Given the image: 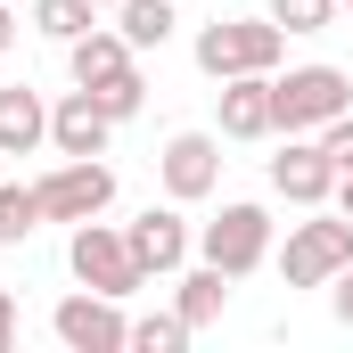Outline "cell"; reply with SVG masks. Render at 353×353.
<instances>
[{
  "label": "cell",
  "instance_id": "obj_1",
  "mask_svg": "<svg viewBox=\"0 0 353 353\" xmlns=\"http://www.w3.org/2000/svg\"><path fill=\"white\" fill-rule=\"evenodd\" d=\"M279 50H288V25H271V17H214V25H197V66L214 83L279 74Z\"/></svg>",
  "mask_w": 353,
  "mask_h": 353
},
{
  "label": "cell",
  "instance_id": "obj_2",
  "mask_svg": "<svg viewBox=\"0 0 353 353\" xmlns=\"http://www.w3.org/2000/svg\"><path fill=\"white\" fill-rule=\"evenodd\" d=\"M353 107V74L345 66H288L271 74V123L279 132H321Z\"/></svg>",
  "mask_w": 353,
  "mask_h": 353
},
{
  "label": "cell",
  "instance_id": "obj_3",
  "mask_svg": "<svg viewBox=\"0 0 353 353\" xmlns=\"http://www.w3.org/2000/svg\"><path fill=\"white\" fill-rule=\"evenodd\" d=\"M66 271L83 279V288H99V296H140L148 288V271L132 263V239L115 230V222H74V239H66Z\"/></svg>",
  "mask_w": 353,
  "mask_h": 353
},
{
  "label": "cell",
  "instance_id": "obj_4",
  "mask_svg": "<svg viewBox=\"0 0 353 353\" xmlns=\"http://www.w3.org/2000/svg\"><path fill=\"white\" fill-rule=\"evenodd\" d=\"M345 263H353V222L345 214L288 222V247H279V279H288V288H329Z\"/></svg>",
  "mask_w": 353,
  "mask_h": 353
},
{
  "label": "cell",
  "instance_id": "obj_5",
  "mask_svg": "<svg viewBox=\"0 0 353 353\" xmlns=\"http://www.w3.org/2000/svg\"><path fill=\"white\" fill-rule=\"evenodd\" d=\"M197 255H205V263H222L230 279L263 271V263H271V214H263V205H247V197H239V205H222V214L197 230Z\"/></svg>",
  "mask_w": 353,
  "mask_h": 353
},
{
  "label": "cell",
  "instance_id": "obj_6",
  "mask_svg": "<svg viewBox=\"0 0 353 353\" xmlns=\"http://www.w3.org/2000/svg\"><path fill=\"white\" fill-rule=\"evenodd\" d=\"M33 197H41V222H90V214L115 205V173L99 157H66L58 173L33 181Z\"/></svg>",
  "mask_w": 353,
  "mask_h": 353
},
{
  "label": "cell",
  "instance_id": "obj_7",
  "mask_svg": "<svg viewBox=\"0 0 353 353\" xmlns=\"http://www.w3.org/2000/svg\"><path fill=\"white\" fill-rule=\"evenodd\" d=\"M50 329H58V345H66V353H123V345H132L123 296H99V288L66 296V304L50 312Z\"/></svg>",
  "mask_w": 353,
  "mask_h": 353
},
{
  "label": "cell",
  "instance_id": "obj_8",
  "mask_svg": "<svg viewBox=\"0 0 353 353\" xmlns=\"http://www.w3.org/2000/svg\"><path fill=\"white\" fill-rule=\"evenodd\" d=\"M157 173H165V197H173V205L214 197V189H222V132H173L165 157H157Z\"/></svg>",
  "mask_w": 353,
  "mask_h": 353
},
{
  "label": "cell",
  "instance_id": "obj_9",
  "mask_svg": "<svg viewBox=\"0 0 353 353\" xmlns=\"http://www.w3.org/2000/svg\"><path fill=\"white\" fill-rule=\"evenodd\" d=\"M271 189H279L288 205H312V214L337 197V165H329L321 132H288V148L271 157Z\"/></svg>",
  "mask_w": 353,
  "mask_h": 353
},
{
  "label": "cell",
  "instance_id": "obj_10",
  "mask_svg": "<svg viewBox=\"0 0 353 353\" xmlns=\"http://www.w3.org/2000/svg\"><path fill=\"white\" fill-rule=\"evenodd\" d=\"M123 239H132V263L148 271V279H173L189 263V222H181L173 205H148L140 222H123Z\"/></svg>",
  "mask_w": 353,
  "mask_h": 353
},
{
  "label": "cell",
  "instance_id": "obj_11",
  "mask_svg": "<svg viewBox=\"0 0 353 353\" xmlns=\"http://www.w3.org/2000/svg\"><path fill=\"white\" fill-rule=\"evenodd\" d=\"M107 132H115V115H107L83 83L50 107V148H58V157H107Z\"/></svg>",
  "mask_w": 353,
  "mask_h": 353
},
{
  "label": "cell",
  "instance_id": "obj_12",
  "mask_svg": "<svg viewBox=\"0 0 353 353\" xmlns=\"http://www.w3.org/2000/svg\"><path fill=\"white\" fill-rule=\"evenodd\" d=\"M271 74H230L222 83V140H271Z\"/></svg>",
  "mask_w": 353,
  "mask_h": 353
},
{
  "label": "cell",
  "instance_id": "obj_13",
  "mask_svg": "<svg viewBox=\"0 0 353 353\" xmlns=\"http://www.w3.org/2000/svg\"><path fill=\"white\" fill-rule=\"evenodd\" d=\"M50 140V107L33 83H0V157H33Z\"/></svg>",
  "mask_w": 353,
  "mask_h": 353
},
{
  "label": "cell",
  "instance_id": "obj_14",
  "mask_svg": "<svg viewBox=\"0 0 353 353\" xmlns=\"http://www.w3.org/2000/svg\"><path fill=\"white\" fill-rule=\"evenodd\" d=\"M132 58H140V50H132L115 25H90V33L66 41V74H74V83H107V74H123Z\"/></svg>",
  "mask_w": 353,
  "mask_h": 353
},
{
  "label": "cell",
  "instance_id": "obj_15",
  "mask_svg": "<svg viewBox=\"0 0 353 353\" xmlns=\"http://www.w3.org/2000/svg\"><path fill=\"white\" fill-rule=\"evenodd\" d=\"M222 304H230V271H222V263H197V271H181V296H173V312L189 321V329H214V321H222Z\"/></svg>",
  "mask_w": 353,
  "mask_h": 353
},
{
  "label": "cell",
  "instance_id": "obj_16",
  "mask_svg": "<svg viewBox=\"0 0 353 353\" xmlns=\"http://www.w3.org/2000/svg\"><path fill=\"white\" fill-rule=\"evenodd\" d=\"M115 33L132 50H165L173 41V0H115Z\"/></svg>",
  "mask_w": 353,
  "mask_h": 353
},
{
  "label": "cell",
  "instance_id": "obj_17",
  "mask_svg": "<svg viewBox=\"0 0 353 353\" xmlns=\"http://www.w3.org/2000/svg\"><path fill=\"white\" fill-rule=\"evenodd\" d=\"M33 230H41V197L25 181H0V247H25Z\"/></svg>",
  "mask_w": 353,
  "mask_h": 353
},
{
  "label": "cell",
  "instance_id": "obj_18",
  "mask_svg": "<svg viewBox=\"0 0 353 353\" xmlns=\"http://www.w3.org/2000/svg\"><path fill=\"white\" fill-rule=\"evenodd\" d=\"M99 25V0H33V33H50V41H74Z\"/></svg>",
  "mask_w": 353,
  "mask_h": 353
},
{
  "label": "cell",
  "instance_id": "obj_19",
  "mask_svg": "<svg viewBox=\"0 0 353 353\" xmlns=\"http://www.w3.org/2000/svg\"><path fill=\"white\" fill-rule=\"evenodd\" d=\"M83 90L107 107V115H115V123H132V115L148 107V83H140V66H123V74H107V83H83Z\"/></svg>",
  "mask_w": 353,
  "mask_h": 353
},
{
  "label": "cell",
  "instance_id": "obj_20",
  "mask_svg": "<svg viewBox=\"0 0 353 353\" xmlns=\"http://www.w3.org/2000/svg\"><path fill=\"white\" fill-rule=\"evenodd\" d=\"M189 337H197V329H189L181 312H148V321H132V345H140V353H181Z\"/></svg>",
  "mask_w": 353,
  "mask_h": 353
},
{
  "label": "cell",
  "instance_id": "obj_21",
  "mask_svg": "<svg viewBox=\"0 0 353 353\" xmlns=\"http://www.w3.org/2000/svg\"><path fill=\"white\" fill-rule=\"evenodd\" d=\"M263 17H271V25H288V33H321V25L337 17V0H271Z\"/></svg>",
  "mask_w": 353,
  "mask_h": 353
},
{
  "label": "cell",
  "instance_id": "obj_22",
  "mask_svg": "<svg viewBox=\"0 0 353 353\" xmlns=\"http://www.w3.org/2000/svg\"><path fill=\"white\" fill-rule=\"evenodd\" d=\"M321 148H329V165H337V173H353V107L337 115V123H321Z\"/></svg>",
  "mask_w": 353,
  "mask_h": 353
},
{
  "label": "cell",
  "instance_id": "obj_23",
  "mask_svg": "<svg viewBox=\"0 0 353 353\" xmlns=\"http://www.w3.org/2000/svg\"><path fill=\"white\" fill-rule=\"evenodd\" d=\"M329 304H337V321H345V329H353V263L337 271V279H329Z\"/></svg>",
  "mask_w": 353,
  "mask_h": 353
},
{
  "label": "cell",
  "instance_id": "obj_24",
  "mask_svg": "<svg viewBox=\"0 0 353 353\" xmlns=\"http://www.w3.org/2000/svg\"><path fill=\"white\" fill-rule=\"evenodd\" d=\"M17 345V296H8V288H0V353Z\"/></svg>",
  "mask_w": 353,
  "mask_h": 353
},
{
  "label": "cell",
  "instance_id": "obj_25",
  "mask_svg": "<svg viewBox=\"0 0 353 353\" xmlns=\"http://www.w3.org/2000/svg\"><path fill=\"white\" fill-rule=\"evenodd\" d=\"M8 50H17V8L0 0V58H8Z\"/></svg>",
  "mask_w": 353,
  "mask_h": 353
},
{
  "label": "cell",
  "instance_id": "obj_26",
  "mask_svg": "<svg viewBox=\"0 0 353 353\" xmlns=\"http://www.w3.org/2000/svg\"><path fill=\"white\" fill-rule=\"evenodd\" d=\"M337 214L353 222V173H337Z\"/></svg>",
  "mask_w": 353,
  "mask_h": 353
},
{
  "label": "cell",
  "instance_id": "obj_27",
  "mask_svg": "<svg viewBox=\"0 0 353 353\" xmlns=\"http://www.w3.org/2000/svg\"><path fill=\"white\" fill-rule=\"evenodd\" d=\"M99 8H115V0H99Z\"/></svg>",
  "mask_w": 353,
  "mask_h": 353
},
{
  "label": "cell",
  "instance_id": "obj_28",
  "mask_svg": "<svg viewBox=\"0 0 353 353\" xmlns=\"http://www.w3.org/2000/svg\"><path fill=\"white\" fill-rule=\"evenodd\" d=\"M337 8H353V0H337Z\"/></svg>",
  "mask_w": 353,
  "mask_h": 353
}]
</instances>
